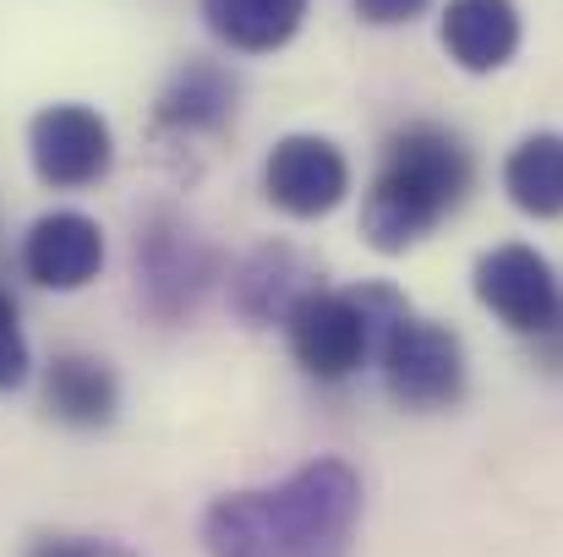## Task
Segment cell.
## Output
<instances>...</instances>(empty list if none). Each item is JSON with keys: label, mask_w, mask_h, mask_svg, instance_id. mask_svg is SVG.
I'll return each mask as SVG.
<instances>
[{"label": "cell", "mask_w": 563, "mask_h": 557, "mask_svg": "<svg viewBox=\"0 0 563 557\" xmlns=\"http://www.w3.org/2000/svg\"><path fill=\"white\" fill-rule=\"evenodd\" d=\"M362 476L345 459H312L274 487L224 492L202 514L208 557H351Z\"/></svg>", "instance_id": "cell-1"}, {"label": "cell", "mask_w": 563, "mask_h": 557, "mask_svg": "<svg viewBox=\"0 0 563 557\" xmlns=\"http://www.w3.org/2000/svg\"><path fill=\"white\" fill-rule=\"evenodd\" d=\"M471 191V154L443 126H405L388 137L373 176L362 235L377 252H405L427 230H438Z\"/></svg>", "instance_id": "cell-2"}, {"label": "cell", "mask_w": 563, "mask_h": 557, "mask_svg": "<svg viewBox=\"0 0 563 557\" xmlns=\"http://www.w3.org/2000/svg\"><path fill=\"white\" fill-rule=\"evenodd\" d=\"M410 307L383 290V285H367V290H312L290 318V350L296 361L323 377V382H345L351 371H362L367 356L383 350L388 328L405 318Z\"/></svg>", "instance_id": "cell-3"}, {"label": "cell", "mask_w": 563, "mask_h": 557, "mask_svg": "<svg viewBox=\"0 0 563 557\" xmlns=\"http://www.w3.org/2000/svg\"><path fill=\"white\" fill-rule=\"evenodd\" d=\"M377 367L388 393L405 410H449L465 393V345L454 328L427 318H399L377 350Z\"/></svg>", "instance_id": "cell-4"}, {"label": "cell", "mask_w": 563, "mask_h": 557, "mask_svg": "<svg viewBox=\"0 0 563 557\" xmlns=\"http://www.w3.org/2000/svg\"><path fill=\"white\" fill-rule=\"evenodd\" d=\"M27 154L44 186H93L115 165V137L110 121L88 104H49L27 126Z\"/></svg>", "instance_id": "cell-5"}, {"label": "cell", "mask_w": 563, "mask_h": 557, "mask_svg": "<svg viewBox=\"0 0 563 557\" xmlns=\"http://www.w3.org/2000/svg\"><path fill=\"white\" fill-rule=\"evenodd\" d=\"M476 296L515 334H548L559 323V285L537 246H520V241L493 246L476 263Z\"/></svg>", "instance_id": "cell-6"}, {"label": "cell", "mask_w": 563, "mask_h": 557, "mask_svg": "<svg viewBox=\"0 0 563 557\" xmlns=\"http://www.w3.org/2000/svg\"><path fill=\"white\" fill-rule=\"evenodd\" d=\"M263 191L274 208H285L290 219H323L345 202L351 191V165L329 137H279L268 165H263Z\"/></svg>", "instance_id": "cell-7"}, {"label": "cell", "mask_w": 563, "mask_h": 557, "mask_svg": "<svg viewBox=\"0 0 563 557\" xmlns=\"http://www.w3.org/2000/svg\"><path fill=\"white\" fill-rule=\"evenodd\" d=\"M137 268H143L148 307L159 318H181V312H191L202 301V290L213 285L219 257L191 235L181 219H154L137 235Z\"/></svg>", "instance_id": "cell-8"}, {"label": "cell", "mask_w": 563, "mask_h": 557, "mask_svg": "<svg viewBox=\"0 0 563 557\" xmlns=\"http://www.w3.org/2000/svg\"><path fill=\"white\" fill-rule=\"evenodd\" d=\"M22 268L44 290H82L104 268V230L88 213H44L22 241Z\"/></svg>", "instance_id": "cell-9"}, {"label": "cell", "mask_w": 563, "mask_h": 557, "mask_svg": "<svg viewBox=\"0 0 563 557\" xmlns=\"http://www.w3.org/2000/svg\"><path fill=\"white\" fill-rule=\"evenodd\" d=\"M443 49L465 71H498L520 49V5L515 0H449L443 5Z\"/></svg>", "instance_id": "cell-10"}, {"label": "cell", "mask_w": 563, "mask_h": 557, "mask_svg": "<svg viewBox=\"0 0 563 557\" xmlns=\"http://www.w3.org/2000/svg\"><path fill=\"white\" fill-rule=\"evenodd\" d=\"M307 279V268L296 263V252L290 246H257L241 268H235V307L252 318V323H274V318H290L312 290L301 285Z\"/></svg>", "instance_id": "cell-11"}, {"label": "cell", "mask_w": 563, "mask_h": 557, "mask_svg": "<svg viewBox=\"0 0 563 557\" xmlns=\"http://www.w3.org/2000/svg\"><path fill=\"white\" fill-rule=\"evenodd\" d=\"M312 0H202V16L213 38H224L241 55H268L296 38Z\"/></svg>", "instance_id": "cell-12"}, {"label": "cell", "mask_w": 563, "mask_h": 557, "mask_svg": "<svg viewBox=\"0 0 563 557\" xmlns=\"http://www.w3.org/2000/svg\"><path fill=\"white\" fill-rule=\"evenodd\" d=\"M44 399L66 426H110L121 388H115V371L99 356H60L44 377Z\"/></svg>", "instance_id": "cell-13"}, {"label": "cell", "mask_w": 563, "mask_h": 557, "mask_svg": "<svg viewBox=\"0 0 563 557\" xmlns=\"http://www.w3.org/2000/svg\"><path fill=\"white\" fill-rule=\"evenodd\" d=\"M230 110H235V82L208 60L181 66L170 88L159 93V126H176V132H213L230 121Z\"/></svg>", "instance_id": "cell-14"}, {"label": "cell", "mask_w": 563, "mask_h": 557, "mask_svg": "<svg viewBox=\"0 0 563 557\" xmlns=\"http://www.w3.org/2000/svg\"><path fill=\"white\" fill-rule=\"evenodd\" d=\"M504 191L515 197L520 213L559 219L563 213V137L537 132L504 159Z\"/></svg>", "instance_id": "cell-15"}, {"label": "cell", "mask_w": 563, "mask_h": 557, "mask_svg": "<svg viewBox=\"0 0 563 557\" xmlns=\"http://www.w3.org/2000/svg\"><path fill=\"white\" fill-rule=\"evenodd\" d=\"M22 377H27V339H22V323H16L11 296L0 290V393L16 388Z\"/></svg>", "instance_id": "cell-16"}, {"label": "cell", "mask_w": 563, "mask_h": 557, "mask_svg": "<svg viewBox=\"0 0 563 557\" xmlns=\"http://www.w3.org/2000/svg\"><path fill=\"white\" fill-rule=\"evenodd\" d=\"M27 557H137L121 542H104V536H38Z\"/></svg>", "instance_id": "cell-17"}, {"label": "cell", "mask_w": 563, "mask_h": 557, "mask_svg": "<svg viewBox=\"0 0 563 557\" xmlns=\"http://www.w3.org/2000/svg\"><path fill=\"white\" fill-rule=\"evenodd\" d=\"M421 11H427V0H356V16L373 22V27H399Z\"/></svg>", "instance_id": "cell-18"}]
</instances>
